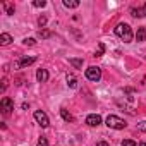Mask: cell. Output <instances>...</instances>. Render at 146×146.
<instances>
[{
  "label": "cell",
  "mask_w": 146,
  "mask_h": 146,
  "mask_svg": "<svg viewBox=\"0 0 146 146\" xmlns=\"http://www.w3.org/2000/svg\"><path fill=\"white\" fill-rule=\"evenodd\" d=\"M115 35H117L120 40H124V43H131V41H132V29H131V26L125 24V23L117 24V28H115Z\"/></svg>",
  "instance_id": "cell-1"
},
{
  "label": "cell",
  "mask_w": 146,
  "mask_h": 146,
  "mask_svg": "<svg viewBox=\"0 0 146 146\" xmlns=\"http://www.w3.org/2000/svg\"><path fill=\"white\" fill-rule=\"evenodd\" d=\"M107 125H108L110 129H124L127 124H125V120H122V119L117 117V115H108V117H107Z\"/></svg>",
  "instance_id": "cell-2"
},
{
  "label": "cell",
  "mask_w": 146,
  "mask_h": 146,
  "mask_svg": "<svg viewBox=\"0 0 146 146\" xmlns=\"http://www.w3.org/2000/svg\"><path fill=\"white\" fill-rule=\"evenodd\" d=\"M86 78L90 79V81H100V78H102V69L100 67H95V65H91V67H88L86 69Z\"/></svg>",
  "instance_id": "cell-3"
},
{
  "label": "cell",
  "mask_w": 146,
  "mask_h": 146,
  "mask_svg": "<svg viewBox=\"0 0 146 146\" xmlns=\"http://www.w3.org/2000/svg\"><path fill=\"white\" fill-rule=\"evenodd\" d=\"M0 107H2L4 115H11V112L14 110V102H12L9 96H4L2 102H0Z\"/></svg>",
  "instance_id": "cell-4"
},
{
  "label": "cell",
  "mask_w": 146,
  "mask_h": 146,
  "mask_svg": "<svg viewBox=\"0 0 146 146\" xmlns=\"http://www.w3.org/2000/svg\"><path fill=\"white\" fill-rule=\"evenodd\" d=\"M35 120H36L41 127H48V125H50V120H48L46 113L41 112V110H36V112H35Z\"/></svg>",
  "instance_id": "cell-5"
},
{
  "label": "cell",
  "mask_w": 146,
  "mask_h": 146,
  "mask_svg": "<svg viewBox=\"0 0 146 146\" xmlns=\"http://www.w3.org/2000/svg\"><path fill=\"white\" fill-rule=\"evenodd\" d=\"M35 60H36V57H33V55H31V57H23L19 62H16V64H14V67H16V69H23V67H28V65H31Z\"/></svg>",
  "instance_id": "cell-6"
},
{
  "label": "cell",
  "mask_w": 146,
  "mask_h": 146,
  "mask_svg": "<svg viewBox=\"0 0 146 146\" xmlns=\"http://www.w3.org/2000/svg\"><path fill=\"white\" fill-rule=\"evenodd\" d=\"M86 124H88V125H91V127H96V125H100V124H102V117H100L98 113H91V115H88V117H86Z\"/></svg>",
  "instance_id": "cell-7"
},
{
  "label": "cell",
  "mask_w": 146,
  "mask_h": 146,
  "mask_svg": "<svg viewBox=\"0 0 146 146\" xmlns=\"http://www.w3.org/2000/svg\"><path fill=\"white\" fill-rule=\"evenodd\" d=\"M131 14H132L134 17H144V16H146V4H144L143 7H132V9H131Z\"/></svg>",
  "instance_id": "cell-8"
},
{
  "label": "cell",
  "mask_w": 146,
  "mask_h": 146,
  "mask_svg": "<svg viewBox=\"0 0 146 146\" xmlns=\"http://www.w3.org/2000/svg\"><path fill=\"white\" fill-rule=\"evenodd\" d=\"M36 79H38L40 83H46V81H48V70H46V69H38Z\"/></svg>",
  "instance_id": "cell-9"
},
{
  "label": "cell",
  "mask_w": 146,
  "mask_h": 146,
  "mask_svg": "<svg viewBox=\"0 0 146 146\" xmlns=\"http://www.w3.org/2000/svg\"><path fill=\"white\" fill-rule=\"evenodd\" d=\"M11 41H12V36H11L9 33H2V35H0V45H2V46L9 45Z\"/></svg>",
  "instance_id": "cell-10"
},
{
  "label": "cell",
  "mask_w": 146,
  "mask_h": 146,
  "mask_svg": "<svg viewBox=\"0 0 146 146\" xmlns=\"http://www.w3.org/2000/svg\"><path fill=\"white\" fill-rule=\"evenodd\" d=\"M136 40H137V41H144V40H146V28H139V29H137Z\"/></svg>",
  "instance_id": "cell-11"
},
{
  "label": "cell",
  "mask_w": 146,
  "mask_h": 146,
  "mask_svg": "<svg viewBox=\"0 0 146 146\" xmlns=\"http://www.w3.org/2000/svg\"><path fill=\"white\" fill-rule=\"evenodd\" d=\"M64 5L67 9H76V7H79V2L78 0H64Z\"/></svg>",
  "instance_id": "cell-12"
},
{
  "label": "cell",
  "mask_w": 146,
  "mask_h": 146,
  "mask_svg": "<svg viewBox=\"0 0 146 146\" xmlns=\"http://www.w3.org/2000/svg\"><path fill=\"white\" fill-rule=\"evenodd\" d=\"M67 84L70 88H78V79L72 76V74H67Z\"/></svg>",
  "instance_id": "cell-13"
},
{
  "label": "cell",
  "mask_w": 146,
  "mask_h": 146,
  "mask_svg": "<svg viewBox=\"0 0 146 146\" xmlns=\"http://www.w3.org/2000/svg\"><path fill=\"white\" fill-rule=\"evenodd\" d=\"M69 64H70V65H74L76 69H81V67H83V58H70Z\"/></svg>",
  "instance_id": "cell-14"
},
{
  "label": "cell",
  "mask_w": 146,
  "mask_h": 146,
  "mask_svg": "<svg viewBox=\"0 0 146 146\" xmlns=\"http://www.w3.org/2000/svg\"><path fill=\"white\" fill-rule=\"evenodd\" d=\"M4 7H5V11H7V14H9V16H11V14H14V11H16L14 4H11V2H5V4H4Z\"/></svg>",
  "instance_id": "cell-15"
},
{
  "label": "cell",
  "mask_w": 146,
  "mask_h": 146,
  "mask_svg": "<svg viewBox=\"0 0 146 146\" xmlns=\"http://www.w3.org/2000/svg\"><path fill=\"white\" fill-rule=\"evenodd\" d=\"M60 115H62V119H64V120H67V122H70V120H72V115H70L65 108H62V110H60Z\"/></svg>",
  "instance_id": "cell-16"
},
{
  "label": "cell",
  "mask_w": 146,
  "mask_h": 146,
  "mask_svg": "<svg viewBox=\"0 0 146 146\" xmlns=\"http://www.w3.org/2000/svg\"><path fill=\"white\" fill-rule=\"evenodd\" d=\"M50 35H52V33H50L48 29H40V33H38L40 38H50Z\"/></svg>",
  "instance_id": "cell-17"
},
{
  "label": "cell",
  "mask_w": 146,
  "mask_h": 146,
  "mask_svg": "<svg viewBox=\"0 0 146 146\" xmlns=\"http://www.w3.org/2000/svg\"><path fill=\"white\" fill-rule=\"evenodd\" d=\"M103 52H105V45H103V43H100V45H98V50H96V53H95V57H102V55H103Z\"/></svg>",
  "instance_id": "cell-18"
},
{
  "label": "cell",
  "mask_w": 146,
  "mask_h": 146,
  "mask_svg": "<svg viewBox=\"0 0 146 146\" xmlns=\"http://www.w3.org/2000/svg\"><path fill=\"white\" fill-rule=\"evenodd\" d=\"M33 5H35V7H45V5H46V2H45V0H35Z\"/></svg>",
  "instance_id": "cell-19"
},
{
  "label": "cell",
  "mask_w": 146,
  "mask_h": 146,
  "mask_svg": "<svg viewBox=\"0 0 146 146\" xmlns=\"http://www.w3.org/2000/svg\"><path fill=\"white\" fill-rule=\"evenodd\" d=\"M122 146H137V144H136L132 139H124V141H122Z\"/></svg>",
  "instance_id": "cell-20"
},
{
  "label": "cell",
  "mask_w": 146,
  "mask_h": 146,
  "mask_svg": "<svg viewBox=\"0 0 146 146\" xmlns=\"http://www.w3.org/2000/svg\"><path fill=\"white\" fill-rule=\"evenodd\" d=\"M23 43H24V45H28V46H33V45H35L36 41H35V38H26V40H24Z\"/></svg>",
  "instance_id": "cell-21"
},
{
  "label": "cell",
  "mask_w": 146,
  "mask_h": 146,
  "mask_svg": "<svg viewBox=\"0 0 146 146\" xmlns=\"http://www.w3.org/2000/svg\"><path fill=\"white\" fill-rule=\"evenodd\" d=\"M38 146H48L46 137H40V139H38Z\"/></svg>",
  "instance_id": "cell-22"
},
{
  "label": "cell",
  "mask_w": 146,
  "mask_h": 146,
  "mask_svg": "<svg viewBox=\"0 0 146 146\" xmlns=\"http://www.w3.org/2000/svg\"><path fill=\"white\" fill-rule=\"evenodd\" d=\"M137 129H139V131H144V132H146V122H141V124H137Z\"/></svg>",
  "instance_id": "cell-23"
},
{
  "label": "cell",
  "mask_w": 146,
  "mask_h": 146,
  "mask_svg": "<svg viewBox=\"0 0 146 146\" xmlns=\"http://www.w3.org/2000/svg\"><path fill=\"white\" fill-rule=\"evenodd\" d=\"M45 23H46V17H40V19H38V24H40V26H45Z\"/></svg>",
  "instance_id": "cell-24"
},
{
  "label": "cell",
  "mask_w": 146,
  "mask_h": 146,
  "mask_svg": "<svg viewBox=\"0 0 146 146\" xmlns=\"http://www.w3.org/2000/svg\"><path fill=\"white\" fill-rule=\"evenodd\" d=\"M5 90H7V79H4V81H2V93H4Z\"/></svg>",
  "instance_id": "cell-25"
},
{
  "label": "cell",
  "mask_w": 146,
  "mask_h": 146,
  "mask_svg": "<svg viewBox=\"0 0 146 146\" xmlns=\"http://www.w3.org/2000/svg\"><path fill=\"white\" fill-rule=\"evenodd\" d=\"M96 146H108V143H105V141H100V143H96Z\"/></svg>",
  "instance_id": "cell-26"
},
{
  "label": "cell",
  "mask_w": 146,
  "mask_h": 146,
  "mask_svg": "<svg viewBox=\"0 0 146 146\" xmlns=\"http://www.w3.org/2000/svg\"><path fill=\"white\" fill-rule=\"evenodd\" d=\"M139 146H146V143H141V144H139Z\"/></svg>",
  "instance_id": "cell-27"
}]
</instances>
